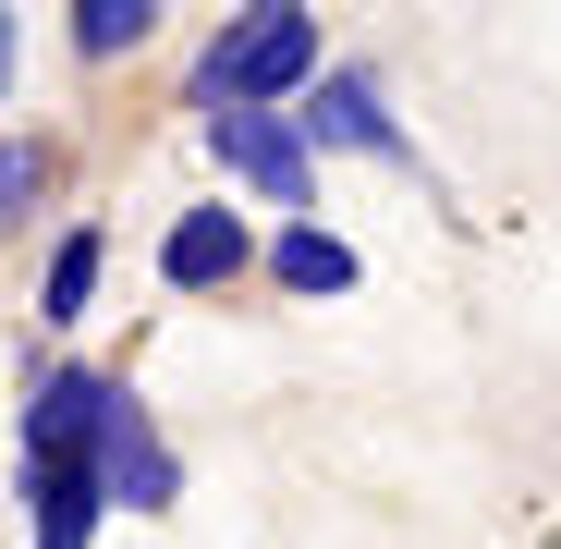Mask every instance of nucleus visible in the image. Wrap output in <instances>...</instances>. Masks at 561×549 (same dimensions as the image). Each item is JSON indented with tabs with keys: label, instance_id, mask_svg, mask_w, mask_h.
Returning a JSON list of instances; mask_svg holds the SVG:
<instances>
[{
	"label": "nucleus",
	"instance_id": "10",
	"mask_svg": "<svg viewBox=\"0 0 561 549\" xmlns=\"http://www.w3.org/2000/svg\"><path fill=\"white\" fill-rule=\"evenodd\" d=\"M37 196H49V159H37V147H0V232L37 220Z\"/></svg>",
	"mask_w": 561,
	"mask_h": 549
},
{
	"label": "nucleus",
	"instance_id": "1",
	"mask_svg": "<svg viewBox=\"0 0 561 549\" xmlns=\"http://www.w3.org/2000/svg\"><path fill=\"white\" fill-rule=\"evenodd\" d=\"M280 85H318V25H306V0H244L196 61V111H244V99L268 111Z\"/></svg>",
	"mask_w": 561,
	"mask_h": 549
},
{
	"label": "nucleus",
	"instance_id": "3",
	"mask_svg": "<svg viewBox=\"0 0 561 549\" xmlns=\"http://www.w3.org/2000/svg\"><path fill=\"white\" fill-rule=\"evenodd\" d=\"M306 147H342V159H391V171H415V147H403V123H391V99H379V73H318L306 85Z\"/></svg>",
	"mask_w": 561,
	"mask_h": 549
},
{
	"label": "nucleus",
	"instance_id": "9",
	"mask_svg": "<svg viewBox=\"0 0 561 549\" xmlns=\"http://www.w3.org/2000/svg\"><path fill=\"white\" fill-rule=\"evenodd\" d=\"M85 294H99V232H61V256H49V294H37V318H49V330H73V318H85Z\"/></svg>",
	"mask_w": 561,
	"mask_h": 549
},
{
	"label": "nucleus",
	"instance_id": "5",
	"mask_svg": "<svg viewBox=\"0 0 561 549\" xmlns=\"http://www.w3.org/2000/svg\"><path fill=\"white\" fill-rule=\"evenodd\" d=\"M244 256H256V244H244L232 208H183L171 244H159V282H171V294H220V282H244Z\"/></svg>",
	"mask_w": 561,
	"mask_h": 549
},
{
	"label": "nucleus",
	"instance_id": "6",
	"mask_svg": "<svg viewBox=\"0 0 561 549\" xmlns=\"http://www.w3.org/2000/svg\"><path fill=\"white\" fill-rule=\"evenodd\" d=\"M111 391H123V379H99V366H49L37 403H25V451H99Z\"/></svg>",
	"mask_w": 561,
	"mask_h": 549
},
{
	"label": "nucleus",
	"instance_id": "8",
	"mask_svg": "<svg viewBox=\"0 0 561 549\" xmlns=\"http://www.w3.org/2000/svg\"><path fill=\"white\" fill-rule=\"evenodd\" d=\"M147 37H159V0H73V49L85 61H123Z\"/></svg>",
	"mask_w": 561,
	"mask_h": 549
},
{
	"label": "nucleus",
	"instance_id": "2",
	"mask_svg": "<svg viewBox=\"0 0 561 549\" xmlns=\"http://www.w3.org/2000/svg\"><path fill=\"white\" fill-rule=\"evenodd\" d=\"M208 147H220L232 183H256L268 208H306V196H318V147H306L294 111H256V99H244V111H208Z\"/></svg>",
	"mask_w": 561,
	"mask_h": 549
},
{
	"label": "nucleus",
	"instance_id": "11",
	"mask_svg": "<svg viewBox=\"0 0 561 549\" xmlns=\"http://www.w3.org/2000/svg\"><path fill=\"white\" fill-rule=\"evenodd\" d=\"M0 99H13V0H0Z\"/></svg>",
	"mask_w": 561,
	"mask_h": 549
},
{
	"label": "nucleus",
	"instance_id": "4",
	"mask_svg": "<svg viewBox=\"0 0 561 549\" xmlns=\"http://www.w3.org/2000/svg\"><path fill=\"white\" fill-rule=\"evenodd\" d=\"M99 477H111V501H135V513H171V489H183V465L159 451V427H147L135 391H111V415H99Z\"/></svg>",
	"mask_w": 561,
	"mask_h": 549
},
{
	"label": "nucleus",
	"instance_id": "7",
	"mask_svg": "<svg viewBox=\"0 0 561 549\" xmlns=\"http://www.w3.org/2000/svg\"><path fill=\"white\" fill-rule=\"evenodd\" d=\"M268 282H280V294H354V244L318 232V220H294V232L268 244Z\"/></svg>",
	"mask_w": 561,
	"mask_h": 549
}]
</instances>
